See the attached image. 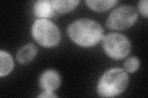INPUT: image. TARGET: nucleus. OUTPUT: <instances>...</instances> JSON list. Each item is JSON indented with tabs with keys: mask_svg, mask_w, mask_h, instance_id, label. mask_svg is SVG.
I'll use <instances>...</instances> for the list:
<instances>
[{
	"mask_svg": "<svg viewBox=\"0 0 148 98\" xmlns=\"http://www.w3.org/2000/svg\"><path fill=\"white\" fill-rule=\"evenodd\" d=\"M67 31L74 43L85 47L96 45L103 36V29L99 23L87 18L72 22Z\"/></svg>",
	"mask_w": 148,
	"mask_h": 98,
	"instance_id": "f257e3e1",
	"label": "nucleus"
},
{
	"mask_svg": "<svg viewBox=\"0 0 148 98\" xmlns=\"http://www.w3.org/2000/svg\"><path fill=\"white\" fill-rule=\"evenodd\" d=\"M128 82V76L123 69H110L101 77L98 85V92L102 97H115L125 90Z\"/></svg>",
	"mask_w": 148,
	"mask_h": 98,
	"instance_id": "f03ea898",
	"label": "nucleus"
},
{
	"mask_svg": "<svg viewBox=\"0 0 148 98\" xmlns=\"http://www.w3.org/2000/svg\"><path fill=\"white\" fill-rule=\"evenodd\" d=\"M32 34L37 43L45 47L56 45L61 38L58 26L46 18H40L34 22Z\"/></svg>",
	"mask_w": 148,
	"mask_h": 98,
	"instance_id": "7ed1b4c3",
	"label": "nucleus"
},
{
	"mask_svg": "<svg viewBox=\"0 0 148 98\" xmlns=\"http://www.w3.org/2000/svg\"><path fill=\"white\" fill-rule=\"evenodd\" d=\"M136 9L129 5L121 6L110 13L107 20V26L110 30H123L132 26L137 20Z\"/></svg>",
	"mask_w": 148,
	"mask_h": 98,
	"instance_id": "20e7f679",
	"label": "nucleus"
},
{
	"mask_svg": "<svg viewBox=\"0 0 148 98\" xmlns=\"http://www.w3.org/2000/svg\"><path fill=\"white\" fill-rule=\"evenodd\" d=\"M103 47L110 58L121 59L130 52L131 44L126 36L119 33H110L103 39Z\"/></svg>",
	"mask_w": 148,
	"mask_h": 98,
	"instance_id": "39448f33",
	"label": "nucleus"
},
{
	"mask_svg": "<svg viewBox=\"0 0 148 98\" xmlns=\"http://www.w3.org/2000/svg\"><path fill=\"white\" fill-rule=\"evenodd\" d=\"M61 83L59 74L54 70H48L42 74L40 79V85L45 91H53L57 90Z\"/></svg>",
	"mask_w": 148,
	"mask_h": 98,
	"instance_id": "423d86ee",
	"label": "nucleus"
},
{
	"mask_svg": "<svg viewBox=\"0 0 148 98\" xmlns=\"http://www.w3.org/2000/svg\"><path fill=\"white\" fill-rule=\"evenodd\" d=\"M54 10L51 1L48 0H40L36 1L34 6L35 16L41 18L52 17L54 14Z\"/></svg>",
	"mask_w": 148,
	"mask_h": 98,
	"instance_id": "0eeeda50",
	"label": "nucleus"
},
{
	"mask_svg": "<svg viewBox=\"0 0 148 98\" xmlns=\"http://www.w3.org/2000/svg\"><path fill=\"white\" fill-rule=\"evenodd\" d=\"M37 53L36 47L33 44H28L19 49L17 53V59L21 64H27L34 59Z\"/></svg>",
	"mask_w": 148,
	"mask_h": 98,
	"instance_id": "6e6552de",
	"label": "nucleus"
},
{
	"mask_svg": "<svg viewBox=\"0 0 148 98\" xmlns=\"http://www.w3.org/2000/svg\"><path fill=\"white\" fill-rule=\"evenodd\" d=\"M80 1L78 0H53L51 3L55 11L60 13L71 12L77 6Z\"/></svg>",
	"mask_w": 148,
	"mask_h": 98,
	"instance_id": "1a4fd4ad",
	"label": "nucleus"
},
{
	"mask_svg": "<svg viewBox=\"0 0 148 98\" xmlns=\"http://www.w3.org/2000/svg\"><path fill=\"white\" fill-rule=\"evenodd\" d=\"M0 76H5L11 72L13 68L14 63L11 55L5 51L1 50L0 52Z\"/></svg>",
	"mask_w": 148,
	"mask_h": 98,
	"instance_id": "9d476101",
	"label": "nucleus"
},
{
	"mask_svg": "<svg viewBox=\"0 0 148 98\" xmlns=\"http://www.w3.org/2000/svg\"><path fill=\"white\" fill-rule=\"evenodd\" d=\"M118 3V1L115 0H103V1H91L88 0L86 1V3L90 8L95 11H105L108 9L115 6Z\"/></svg>",
	"mask_w": 148,
	"mask_h": 98,
	"instance_id": "9b49d317",
	"label": "nucleus"
},
{
	"mask_svg": "<svg viewBox=\"0 0 148 98\" xmlns=\"http://www.w3.org/2000/svg\"><path fill=\"white\" fill-rule=\"evenodd\" d=\"M140 62L136 57H132L128 58L124 63V68L128 72H134L136 71L140 67Z\"/></svg>",
	"mask_w": 148,
	"mask_h": 98,
	"instance_id": "f8f14e48",
	"label": "nucleus"
},
{
	"mask_svg": "<svg viewBox=\"0 0 148 98\" xmlns=\"http://www.w3.org/2000/svg\"><path fill=\"white\" fill-rule=\"evenodd\" d=\"M147 0H142L139 2L138 9L140 13L145 17H147Z\"/></svg>",
	"mask_w": 148,
	"mask_h": 98,
	"instance_id": "ddd939ff",
	"label": "nucleus"
},
{
	"mask_svg": "<svg viewBox=\"0 0 148 98\" xmlns=\"http://www.w3.org/2000/svg\"><path fill=\"white\" fill-rule=\"evenodd\" d=\"M38 97H57L58 96L54 95L52 91H45L43 93L38 96Z\"/></svg>",
	"mask_w": 148,
	"mask_h": 98,
	"instance_id": "4468645a",
	"label": "nucleus"
}]
</instances>
